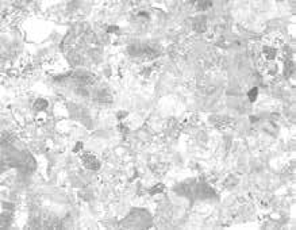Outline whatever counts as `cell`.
<instances>
[{
	"mask_svg": "<svg viewBox=\"0 0 296 230\" xmlns=\"http://www.w3.org/2000/svg\"><path fill=\"white\" fill-rule=\"evenodd\" d=\"M34 107L37 108V110H45V108L48 107V102L45 99H38L35 102V106Z\"/></svg>",
	"mask_w": 296,
	"mask_h": 230,
	"instance_id": "cell-2",
	"label": "cell"
},
{
	"mask_svg": "<svg viewBox=\"0 0 296 230\" xmlns=\"http://www.w3.org/2000/svg\"><path fill=\"white\" fill-rule=\"evenodd\" d=\"M257 94H258V89H257V88L250 89V92H249V99H250V102H254V100L257 99Z\"/></svg>",
	"mask_w": 296,
	"mask_h": 230,
	"instance_id": "cell-3",
	"label": "cell"
},
{
	"mask_svg": "<svg viewBox=\"0 0 296 230\" xmlns=\"http://www.w3.org/2000/svg\"><path fill=\"white\" fill-rule=\"evenodd\" d=\"M83 163L84 165L88 168V169H92V171H96V169H99V167H100V164L98 163V160H96V157H93V156L91 154H85L83 157Z\"/></svg>",
	"mask_w": 296,
	"mask_h": 230,
	"instance_id": "cell-1",
	"label": "cell"
},
{
	"mask_svg": "<svg viewBox=\"0 0 296 230\" xmlns=\"http://www.w3.org/2000/svg\"><path fill=\"white\" fill-rule=\"evenodd\" d=\"M81 145H83V143H81V142H79V143H77V146L75 148V152H77V150H79L80 148H81Z\"/></svg>",
	"mask_w": 296,
	"mask_h": 230,
	"instance_id": "cell-4",
	"label": "cell"
}]
</instances>
